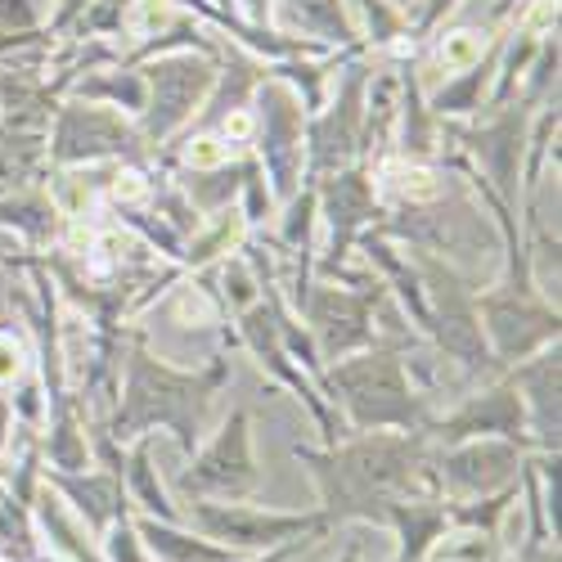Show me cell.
I'll use <instances>...</instances> for the list:
<instances>
[{"instance_id":"obj_1","label":"cell","mask_w":562,"mask_h":562,"mask_svg":"<svg viewBox=\"0 0 562 562\" xmlns=\"http://www.w3.org/2000/svg\"><path fill=\"white\" fill-rule=\"evenodd\" d=\"M293 459L319 486L324 522H387V508L409 495H441L437 446L428 432H356L334 446H293Z\"/></svg>"},{"instance_id":"obj_2","label":"cell","mask_w":562,"mask_h":562,"mask_svg":"<svg viewBox=\"0 0 562 562\" xmlns=\"http://www.w3.org/2000/svg\"><path fill=\"white\" fill-rule=\"evenodd\" d=\"M229 351H216L199 369H176L162 356H154L145 329L122 334V364H117V396L109 424H100L117 446L171 432L184 454H194L207 437V418L216 396L229 383Z\"/></svg>"},{"instance_id":"obj_3","label":"cell","mask_w":562,"mask_h":562,"mask_svg":"<svg viewBox=\"0 0 562 562\" xmlns=\"http://www.w3.org/2000/svg\"><path fill=\"white\" fill-rule=\"evenodd\" d=\"M414 338L392 342L379 338L364 351H351L342 360H329L319 369L315 387L324 392L347 432H424L432 409V392L418 383L409 364Z\"/></svg>"},{"instance_id":"obj_4","label":"cell","mask_w":562,"mask_h":562,"mask_svg":"<svg viewBox=\"0 0 562 562\" xmlns=\"http://www.w3.org/2000/svg\"><path fill=\"white\" fill-rule=\"evenodd\" d=\"M409 261L424 279V297H428V342L437 347V356L454 360L463 369L468 383L499 373L482 334V315H477V279L463 274L454 261H446L441 252L428 248H409Z\"/></svg>"},{"instance_id":"obj_5","label":"cell","mask_w":562,"mask_h":562,"mask_svg":"<svg viewBox=\"0 0 562 562\" xmlns=\"http://www.w3.org/2000/svg\"><path fill=\"white\" fill-rule=\"evenodd\" d=\"M297 319L306 324V334L319 351V360H342L351 351H364L379 342V311L387 306V289L379 274H364L356 284H338V279H315L289 302Z\"/></svg>"},{"instance_id":"obj_6","label":"cell","mask_w":562,"mask_h":562,"mask_svg":"<svg viewBox=\"0 0 562 562\" xmlns=\"http://www.w3.org/2000/svg\"><path fill=\"white\" fill-rule=\"evenodd\" d=\"M486 117H468V122H441L446 145H454V154H463L482 171V180L499 194V203H508L518 212V184H522V162H527V135H531V117H536V100L513 95L504 104H486Z\"/></svg>"},{"instance_id":"obj_7","label":"cell","mask_w":562,"mask_h":562,"mask_svg":"<svg viewBox=\"0 0 562 562\" xmlns=\"http://www.w3.org/2000/svg\"><path fill=\"white\" fill-rule=\"evenodd\" d=\"M315 194H319V221H324V229H329V239H324V252L315 257L311 274L315 279H338V284H356V279L369 274V266H351V252L360 244V234L373 229L383 216L373 167L351 162V167L319 176Z\"/></svg>"},{"instance_id":"obj_8","label":"cell","mask_w":562,"mask_h":562,"mask_svg":"<svg viewBox=\"0 0 562 562\" xmlns=\"http://www.w3.org/2000/svg\"><path fill=\"white\" fill-rule=\"evenodd\" d=\"M50 171L72 167H104V162H135L154 167V154L139 135L135 117L109 109V104H86L64 95L50 117Z\"/></svg>"},{"instance_id":"obj_9","label":"cell","mask_w":562,"mask_h":562,"mask_svg":"<svg viewBox=\"0 0 562 562\" xmlns=\"http://www.w3.org/2000/svg\"><path fill=\"white\" fill-rule=\"evenodd\" d=\"M145 72L149 100L145 113L135 117L139 135H145L149 154L158 158L171 139H180L190 131L194 113L203 109L207 90L216 81V55H199V50H171V55H154L145 64H135Z\"/></svg>"},{"instance_id":"obj_10","label":"cell","mask_w":562,"mask_h":562,"mask_svg":"<svg viewBox=\"0 0 562 562\" xmlns=\"http://www.w3.org/2000/svg\"><path fill=\"white\" fill-rule=\"evenodd\" d=\"M248 113H252V135H248L252 158L261 162L274 203H289L306 176V109L289 81L266 72Z\"/></svg>"},{"instance_id":"obj_11","label":"cell","mask_w":562,"mask_h":562,"mask_svg":"<svg viewBox=\"0 0 562 562\" xmlns=\"http://www.w3.org/2000/svg\"><path fill=\"white\" fill-rule=\"evenodd\" d=\"M369 81H373V55H356L334 72L324 104L306 113V176L302 180H319L338 167L360 162Z\"/></svg>"},{"instance_id":"obj_12","label":"cell","mask_w":562,"mask_h":562,"mask_svg":"<svg viewBox=\"0 0 562 562\" xmlns=\"http://www.w3.org/2000/svg\"><path fill=\"white\" fill-rule=\"evenodd\" d=\"M184 527H194L199 536L244 549V553H266L279 549L289 540H319L329 536V522L324 513H279V508H261L252 499H190V513H184Z\"/></svg>"},{"instance_id":"obj_13","label":"cell","mask_w":562,"mask_h":562,"mask_svg":"<svg viewBox=\"0 0 562 562\" xmlns=\"http://www.w3.org/2000/svg\"><path fill=\"white\" fill-rule=\"evenodd\" d=\"M261 486V468L252 450V414L234 405L221 428L190 454V468L176 477V491L190 499H252Z\"/></svg>"},{"instance_id":"obj_14","label":"cell","mask_w":562,"mask_h":562,"mask_svg":"<svg viewBox=\"0 0 562 562\" xmlns=\"http://www.w3.org/2000/svg\"><path fill=\"white\" fill-rule=\"evenodd\" d=\"M234 342H239L270 379L279 383V387H289L302 405H306V414L315 418V428H319V446H334L338 437H347L342 432V418H338V409L324 401V392L315 387V379L311 373L289 356V347H284V338H279V329H274V311H270V302H266V293L248 306V311H239L234 315Z\"/></svg>"},{"instance_id":"obj_15","label":"cell","mask_w":562,"mask_h":562,"mask_svg":"<svg viewBox=\"0 0 562 562\" xmlns=\"http://www.w3.org/2000/svg\"><path fill=\"white\" fill-rule=\"evenodd\" d=\"M424 432H428L432 446H454V441H473V437H504V441H518L531 454H540L536 441L527 437V405L504 373L495 383L468 392L454 409L432 414Z\"/></svg>"},{"instance_id":"obj_16","label":"cell","mask_w":562,"mask_h":562,"mask_svg":"<svg viewBox=\"0 0 562 562\" xmlns=\"http://www.w3.org/2000/svg\"><path fill=\"white\" fill-rule=\"evenodd\" d=\"M527 446L504 441V437H473L437 446V486L446 499H482L522 477Z\"/></svg>"},{"instance_id":"obj_17","label":"cell","mask_w":562,"mask_h":562,"mask_svg":"<svg viewBox=\"0 0 562 562\" xmlns=\"http://www.w3.org/2000/svg\"><path fill=\"white\" fill-rule=\"evenodd\" d=\"M418 55H401L396 59V126H392V145L401 158L409 162H437L446 154V131L432 117L428 100H424V77H418Z\"/></svg>"},{"instance_id":"obj_18","label":"cell","mask_w":562,"mask_h":562,"mask_svg":"<svg viewBox=\"0 0 562 562\" xmlns=\"http://www.w3.org/2000/svg\"><path fill=\"white\" fill-rule=\"evenodd\" d=\"M504 379L518 387L527 405V437L536 450H558V342L504 369Z\"/></svg>"},{"instance_id":"obj_19","label":"cell","mask_w":562,"mask_h":562,"mask_svg":"<svg viewBox=\"0 0 562 562\" xmlns=\"http://www.w3.org/2000/svg\"><path fill=\"white\" fill-rule=\"evenodd\" d=\"M504 32L491 36V45H486V50L473 64H463L459 72H446L441 86L424 90V100H428V109H432L437 122H468V117H482L486 113L491 86H495V72H499V55H504Z\"/></svg>"},{"instance_id":"obj_20","label":"cell","mask_w":562,"mask_h":562,"mask_svg":"<svg viewBox=\"0 0 562 562\" xmlns=\"http://www.w3.org/2000/svg\"><path fill=\"white\" fill-rule=\"evenodd\" d=\"M50 122L0 117V199L50 176Z\"/></svg>"},{"instance_id":"obj_21","label":"cell","mask_w":562,"mask_h":562,"mask_svg":"<svg viewBox=\"0 0 562 562\" xmlns=\"http://www.w3.org/2000/svg\"><path fill=\"white\" fill-rule=\"evenodd\" d=\"M270 19H279V27L293 36L324 45V50H364L347 0H270Z\"/></svg>"},{"instance_id":"obj_22","label":"cell","mask_w":562,"mask_h":562,"mask_svg":"<svg viewBox=\"0 0 562 562\" xmlns=\"http://www.w3.org/2000/svg\"><path fill=\"white\" fill-rule=\"evenodd\" d=\"M0 229H10L14 239L23 244V252H45L64 244V229H68V216L64 207L55 203L50 184H27V190L0 199Z\"/></svg>"},{"instance_id":"obj_23","label":"cell","mask_w":562,"mask_h":562,"mask_svg":"<svg viewBox=\"0 0 562 562\" xmlns=\"http://www.w3.org/2000/svg\"><path fill=\"white\" fill-rule=\"evenodd\" d=\"M139 540H145L149 558L154 562H248L244 549H229V544H216L190 527H176V522H158V518H131Z\"/></svg>"},{"instance_id":"obj_24","label":"cell","mask_w":562,"mask_h":562,"mask_svg":"<svg viewBox=\"0 0 562 562\" xmlns=\"http://www.w3.org/2000/svg\"><path fill=\"white\" fill-rule=\"evenodd\" d=\"M68 95L72 100H86V104H109V109H117L126 117H139V113H145V100H149V86H145V72L117 59V64L81 72L68 86Z\"/></svg>"},{"instance_id":"obj_25","label":"cell","mask_w":562,"mask_h":562,"mask_svg":"<svg viewBox=\"0 0 562 562\" xmlns=\"http://www.w3.org/2000/svg\"><path fill=\"white\" fill-rule=\"evenodd\" d=\"M122 486H126L131 504L145 513V518L184 527V513L171 504V495H167V486H162V477H158V468H154V432L131 441V450H126V468H122Z\"/></svg>"},{"instance_id":"obj_26","label":"cell","mask_w":562,"mask_h":562,"mask_svg":"<svg viewBox=\"0 0 562 562\" xmlns=\"http://www.w3.org/2000/svg\"><path fill=\"white\" fill-rule=\"evenodd\" d=\"M32 522L50 536V549H59L68 562H104V549H95L90 540H95V531H90L86 522L77 527V518L68 513V504L50 491V486H36V499H32Z\"/></svg>"},{"instance_id":"obj_27","label":"cell","mask_w":562,"mask_h":562,"mask_svg":"<svg viewBox=\"0 0 562 562\" xmlns=\"http://www.w3.org/2000/svg\"><path fill=\"white\" fill-rule=\"evenodd\" d=\"M356 32L369 55H392V50H414L409 45V10L392 5V0H356Z\"/></svg>"},{"instance_id":"obj_28","label":"cell","mask_w":562,"mask_h":562,"mask_svg":"<svg viewBox=\"0 0 562 562\" xmlns=\"http://www.w3.org/2000/svg\"><path fill=\"white\" fill-rule=\"evenodd\" d=\"M100 544H104V562H154L145 540L135 531V522H131V513H122V518L100 536Z\"/></svg>"},{"instance_id":"obj_29","label":"cell","mask_w":562,"mask_h":562,"mask_svg":"<svg viewBox=\"0 0 562 562\" xmlns=\"http://www.w3.org/2000/svg\"><path fill=\"white\" fill-rule=\"evenodd\" d=\"M459 10V0H418L414 14H409V45L418 50L428 36H437L446 27V19Z\"/></svg>"},{"instance_id":"obj_30","label":"cell","mask_w":562,"mask_h":562,"mask_svg":"<svg viewBox=\"0 0 562 562\" xmlns=\"http://www.w3.org/2000/svg\"><path fill=\"white\" fill-rule=\"evenodd\" d=\"M23 373H32V369H27V347H23V338H19L14 329H0V392L14 387Z\"/></svg>"},{"instance_id":"obj_31","label":"cell","mask_w":562,"mask_h":562,"mask_svg":"<svg viewBox=\"0 0 562 562\" xmlns=\"http://www.w3.org/2000/svg\"><path fill=\"white\" fill-rule=\"evenodd\" d=\"M45 27L41 0H0V32H36Z\"/></svg>"},{"instance_id":"obj_32","label":"cell","mask_w":562,"mask_h":562,"mask_svg":"<svg viewBox=\"0 0 562 562\" xmlns=\"http://www.w3.org/2000/svg\"><path fill=\"white\" fill-rule=\"evenodd\" d=\"M14 424H19V418H14V405H10V396H5V392H0V473H5V454H10ZM0 491H5V486H0Z\"/></svg>"},{"instance_id":"obj_33","label":"cell","mask_w":562,"mask_h":562,"mask_svg":"<svg viewBox=\"0 0 562 562\" xmlns=\"http://www.w3.org/2000/svg\"><path fill=\"white\" fill-rule=\"evenodd\" d=\"M19 252H23V244L14 239V234H10V229H0V261H14Z\"/></svg>"},{"instance_id":"obj_34","label":"cell","mask_w":562,"mask_h":562,"mask_svg":"<svg viewBox=\"0 0 562 562\" xmlns=\"http://www.w3.org/2000/svg\"><path fill=\"white\" fill-rule=\"evenodd\" d=\"M212 10H225V14H239V5H234V0H207Z\"/></svg>"},{"instance_id":"obj_35","label":"cell","mask_w":562,"mask_h":562,"mask_svg":"<svg viewBox=\"0 0 562 562\" xmlns=\"http://www.w3.org/2000/svg\"><path fill=\"white\" fill-rule=\"evenodd\" d=\"M338 562H360V544H356V540H351V544H347V549H342V558H338Z\"/></svg>"}]
</instances>
